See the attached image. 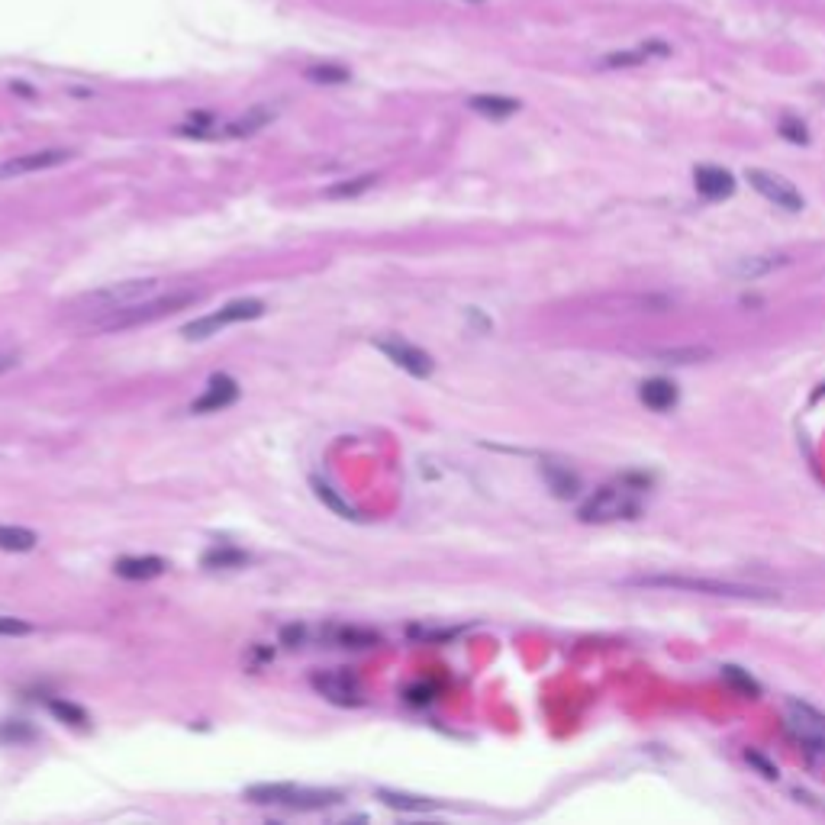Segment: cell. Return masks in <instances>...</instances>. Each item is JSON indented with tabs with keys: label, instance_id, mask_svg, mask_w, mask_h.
Instances as JSON below:
<instances>
[{
	"label": "cell",
	"instance_id": "1",
	"mask_svg": "<svg viewBox=\"0 0 825 825\" xmlns=\"http://www.w3.org/2000/svg\"><path fill=\"white\" fill-rule=\"evenodd\" d=\"M200 300L197 290H175L168 297H149V300H139V304L119 306V310H110L103 316H94L91 329L97 332H119V329H135V326H149L155 320H165L171 313L184 310V306H194Z\"/></svg>",
	"mask_w": 825,
	"mask_h": 825
},
{
	"label": "cell",
	"instance_id": "2",
	"mask_svg": "<svg viewBox=\"0 0 825 825\" xmlns=\"http://www.w3.org/2000/svg\"><path fill=\"white\" fill-rule=\"evenodd\" d=\"M632 587H661V590H690V593H707V597H735V600H774L777 590L755 587V584L716 581V577H683V574H641L629 577Z\"/></svg>",
	"mask_w": 825,
	"mask_h": 825
},
{
	"label": "cell",
	"instance_id": "3",
	"mask_svg": "<svg viewBox=\"0 0 825 825\" xmlns=\"http://www.w3.org/2000/svg\"><path fill=\"white\" fill-rule=\"evenodd\" d=\"M245 800L261 806H287V809H329L346 800L339 790H316V787H294V783H255L245 790Z\"/></svg>",
	"mask_w": 825,
	"mask_h": 825
},
{
	"label": "cell",
	"instance_id": "4",
	"mask_svg": "<svg viewBox=\"0 0 825 825\" xmlns=\"http://www.w3.org/2000/svg\"><path fill=\"white\" fill-rule=\"evenodd\" d=\"M632 478L616 480V484H607L600 487L587 503L581 506V519L584 522H613V519H632L639 516L641 510V484L632 487Z\"/></svg>",
	"mask_w": 825,
	"mask_h": 825
},
{
	"label": "cell",
	"instance_id": "5",
	"mask_svg": "<svg viewBox=\"0 0 825 825\" xmlns=\"http://www.w3.org/2000/svg\"><path fill=\"white\" fill-rule=\"evenodd\" d=\"M161 281L159 278H139V281H119V284H110L103 290H94L87 294L81 304L91 306L94 316H103L110 310H119V306L139 304V300H149V297L159 294Z\"/></svg>",
	"mask_w": 825,
	"mask_h": 825
},
{
	"label": "cell",
	"instance_id": "6",
	"mask_svg": "<svg viewBox=\"0 0 825 825\" xmlns=\"http://www.w3.org/2000/svg\"><path fill=\"white\" fill-rule=\"evenodd\" d=\"M258 316H265V304H261V300H233V304H226L223 310L210 313V316H200V320L187 323V326L181 329V336L184 339H210V336H219L226 326L258 320Z\"/></svg>",
	"mask_w": 825,
	"mask_h": 825
},
{
	"label": "cell",
	"instance_id": "7",
	"mask_svg": "<svg viewBox=\"0 0 825 825\" xmlns=\"http://www.w3.org/2000/svg\"><path fill=\"white\" fill-rule=\"evenodd\" d=\"M787 729L809 751L825 755V716L819 709L806 707V703H790L787 707Z\"/></svg>",
	"mask_w": 825,
	"mask_h": 825
},
{
	"label": "cell",
	"instance_id": "8",
	"mask_svg": "<svg viewBox=\"0 0 825 825\" xmlns=\"http://www.w3.org/2000/svg\"><path fill=\"white\" fill-rule=\"evenodd\" d=\"M748 184L755 187V191H758L764 200H771L774 207H780V210H787V213H800L803 210V194L790 184V181H783L780 175H771V171L751 168L748 171Z\"/></svg>",
	"mask_w": 825,
	"mask_h": 825
},
{
	"label": "cell",
	"instance_id": "9",
	"mask_svg": "<svg viewBox=\"0 0 825 825\" xmlns=\"http://www.w3.org/2000/svg\"><path fill=\"white\" fill-rule=\"evenodd\" d=\"M313 687H316V693H323L329 703H336V707H362V699H364L362 687H358V681H355L348 671L313 674Z\"/></svg>",
	"mask_w": 825,
	"mask_h": 825
},
{
	"label": "cell",
	"instance_id": "10",
	"mask_svg": "<svg viewBox=\"0 0 825 825\" xmlns=\"http://www.w3.org/2000/svg\"><path fill=\"white\" fill-rule=\"evenodd\" d=\"M378 346L380 355H388L390 362L396 364V368H404L406 374H412V378H429L432 374V358L422 348L410 346V342H404V339H380V342H374Z\"/></svg>",
	"mask_w": 825,
	"mask_h": 825
},
{
	"label": "cell",
	"instance_id": "11",
	"mask_svg": "<svg viewBox=\"0 0 825 825\" xmlns=\"http://www.w3.org/2000/svg\"><path fill=\"white\" fill-rule=\"evenodd\" d=\"M68 159H71V152H68V149H43V152L17 155V159H10V161H4V165H0V181H7V177L36 175V171L59 168V165H65Z\"/></svg>",
	"mask_w": 825,
	"mask_h": 825
},
{
	"label": "cell",
	"instance_id": "12",
	"mask_svg": "<svg viewBox=\"0 0 825 825\" xmlns=\"http://www.w3.org/2000/svg\"><path fill=\"white\" fill-rule=\"evenodd\" d=\"M239 400V384L229 374H213L207 380V390L191 404V412H219Z\"/></svg>",
	"mask_w": 825,
	"mask_h": 825
},
{
	"label": "cell",
	"instance_id": "13",
	"mask_svg": "<svg viewBox=\"0 0 825 825\" xmlns=\"http://www.w3.org/2000/svg\"><path fill=\"white\" fill-rule=\"evenodd\" d=\"M693 181H697V191L707 200H725L735 191V177L725 168H719V165H699L693 171Z\"/></svg>",
	"mask_w": 825,
	"mask_h": 825
},
{
	"label": "cell",
	"instance_id": "14",
	"mask_svg": "<svg viewBox=\"0 0 825 825\" xmlns=\"http://www.w3.org/2000/svg\"><path fill=\"white\" fill-rule=\"evenodd\" d=\"M665 55H671V45L661 43V39H649V43L635 45V49L613 52V55H607V59H603V68H632V65H645V61L665 59Z\"/></svg>",
	"mask_w": 825,
	"mask_h": 825
},
{
	"label": "cell",
	"instance_id": "15",
	"mask_svg": "<svg viewBox=\"0 0 825 825\" xmlns=\"http://www.w3.org/2000/svg\"><path fill=\"white\" fill-rule=\"evenodd\" d=\"M113 571H117L119 577H127V581H152V577H161V574L168 571V561H165V558H155V555L119 558L117 565H113Z\"/></svg>",
	"mask_w": 825,
	"mask_h": 825
},
{
	"label": "cell",
	"instance_id": "16",
	"mask_svg": "<svg viewBox=\"0 0 825 825\" xmlns=\"http://www.w3.org/2000/svg\"><path fill=\"white\" fill-rule=\"evenodd\" d=\"M274 119V110L268 107H255L249 110V113H242L239 119H233V123H226V127H219V139H245V135H255L258 129H265Z\"/></svg>",
	"mask_w": 825,
	"mask_h": 825
},
{
	"label": "cell",
	"instance_id": "17",
	"mask_svg": "<svg viewBox=\"0 0 825 825\" xmlns=\"http://www.w3.org/2000/svg\"><path fill=\"white\" fill-rule=\"evenodd\" d=\"M639 396H641V404L649 406V410L665 412V410H671V406L677 404V388H674L671 380H665V378H651V380H645V384L639 388Z\"/></svg>",
	"mask_w": 825,
	"mask_h": 825
},
{
	"label": "cell",
	"instance_id": "18",
	"mask_svg": "<svg viewBox=\"0 0 825 825\" xmlns=\"http://www.w3.org/2000/svg\"><path fill=\"white\" fill-rule=\"evenodd\" d=\"M542 478H545L548 490L561 500H571V497L581 494V480H577V474L568 471V468H561V464H542Z\"/></svg>",
	"mask_w": 825,
	"mask_h": 825
},
{
	"label": "cell",
	"instance_id": "19",
	"mask_svg": "<svg viewBox=\"0 0 825 825\" xmlns=\"http://www.w3.org/2000/svg\"><path fill=\"white\" fill-rule=\"evenodd\" d=\"M787 265V255H751V258H741L732 265V274L741 281H755L761 274H771V271L783 268Z\"/></svg>",
	"mask_w": 825,
	"mask_h": 825
},
{
	"label": "cell",
	"instance_id": "20",
	"mask_svg": "<svg viewBox=\"0 0 825 825\" xmlns=\"http://www.w3.org/2000/svg\"><path fill=\"white\" fill-rule=\"evenodd\" d=\"M468 107H471L474 113H480V117H487V119H506L519 110V101H513V97H500V94H478V97L468 101Z\"/></svg>",
	"mask_w": 825,
	"mask_h": 825
},
{
	"label": "cell",
	"instance_id": "21",
	"mask_svg": "<svg viewBox=\"0 0 825 825\" xmlns=\"http://www.w3.org/2000/svg\"><path fill=\"white\" fill-rule=\"evenodd\" d=\"M203 568H210V571H233V568H245L249 565V555H245L242 548H210L207 555L200 558Z\"/></svg>",
	"mask_w": 825,
	"mask_h": 825
},
{
	"label": "cell",
	"instance_id": "22",
	"mask_svg": "<svg viewBox=\"0 0 825 825\" xmlns=\"http://www.w3.org/2000/svg\"><path fill=\"white\" fill-rule=\"evenodd\" d=\"M304 75H306V81H313V85H326V87L348 85V81H352V71H348L346 65H339V61H320V65H310Z\"/></svg>",
	"mask_w": 825,
	"mask_h": 825
},
{
	"label": "cell",
	"instance_id": "23",
	"mask_svg": "<svg viewBox=\"0 0 825 825\" xmlns=\"http://www.w3.org/2000/svg\"><path fill=\"white\" fill-rule=\"evenodd\" d=\"M374 184H378V175H358L348 177V181H339V184H329L323 194L329 200H352V197H362L364 191H371Z\"/></svg>",
	"mask_w": 825,
	"mask_h": 825
},
{
	"label": "cell",
	"instance_id": "24",
	"mask_svg": "<svg viewBox=\"0 0 825 825\" xmlns=\"http://www.w3.org/2000/svg\"><path fill=\"white\" fill-rule=\"evenodd\" d=\"M310 487H313V494H316V500H320V503H326L336 516H342V519H362V516H358V510H355V506H348L346 500L339 497V490L329 487L326 480L313 478Z\"/></svg>",
	"mask_w": 825,
	"mask_h": 825
},
{
	"label": "cell",
	"instance_id": "25",
	"mask_svg": "<svg viewBox=\"0 0 825 825\" xmlns=\"http://www.w3.org/2000/svg\"><path fill=\"white\" fill-rule=\"evenodd\" d=\"M39 545V535L23 526H0V548L4 551H33Z\"/></svg>",
	"mask_w": 825,
	"mask_h": 825
},
{
	"label": "cell",
	"instance_id": "26",
	"mask_svg": "<svg viewBox=\"0 0 825 825\" xmlns=\"http://www.w3.org/2000/svg\"><path fill=\"white\" fill-rule=\"evenodd\" d=\"M378 800L390 809H404V813H429L436 803L426 796H412V793H396V790H378Z\"/></svg>",
	"mask_w": 825,
	"mask_h": 825
},
{
	"label": "cell",
	"instance_id": "27",
	"mask_svg": "<svg viewBox=\"0 0 825 825\" xmlns=\"http://www.w3.org/2000/svg\"><path fill=\"white\" fill-rule=\"evenodd\" d=\"M651 355L661 358V362H667V364H693V362H707V358H713V348L677 346V348H658V352H651Z\"/></svg>",
	"mask_w": 825,
	"mask_h": 825
},
{
	"label": "cell",
	"instance_id": "28",
	"mask_svg": "<svg viewBox=\"0 0 825 825\" xmlns=\"http://www.w3.org/2000/svg\"><path fill=\"white\" fill-rule=\"evenodd\" d=\"M332 635H336V641L342 645V649H371V645H378L380 641L378 632L355 629V625H348V629H336Z\"/></svg>",
	"mask_w": 825,
	"mask_h": 825
},
{
	"label": "cell",
	"instance_id": "29",
	"mask_svg": "<svg viewBox=\"0 0 825 825\" xmlns=\"http://www.w3.org/2000/svg\"><path fill=\"white\" fill-rule=\"evenodd\" d=\"M49 709H52V716L61 719V723H68V725H87L85 709L75 707V703H68V699H49Z\"/></svg>",
	"mask_w": 825,
	"mask_h": 825
},
{
	"label": "cell",
	"instance_id": "30",
	"mask_svg": "<svg viewBox=\"0 0 825 825\" xmlns=\"http://www.w3.org/2000/svg\"><path fill=\"white\" fill-rule=\"evenodd\" d=\"M723 677H725V681H729V683H732L735 690H741V693H745V697H758V693H761V687H758V683L751 681L748 674L741 671V667H735V665H725V667H723Z\"/></svg>",
	"mask_w": 825,
	"mask_h": 825
},
{
	"label": "cell",
	"instance_id": "31",
	"mask_svg": "<svg viewBox=\"0 0 825 825\" xmlns=\"http://www.w3.org/2000/svg\"><path fill=\"white\" fill-rule=\"evenodd\" d=\"M33 632V625L26 623V619H17V616H0V635H7V639H20V635H29Z\"/></svg>",
	"mask_w": 825,
	"mask_h": 825
},
{
	"label": "cell",
	"instance_id": "32",
	"mask_svg": "<svg viewBox=\"0 0 825 825\" xmlns=\"http://www.w3.org/2000/svg\"><path fill=\"white\" fill-rule=\"evenodd\" d=\"M780 135H783V139H790V143H800V145H806V143H809L806 127H803L800 119H793V117H783V123H780Z\"/></svg>",
	"mask_w": 825,
	"mask_h": 825
},
{
	"label": "cell",
	"instance_id": "33",
	"mask_svg": "<svg viewBox=\"0 0 825 825\" xmlns=\"http://www.w3.org/2000/svg\"><path fill=\"white\" fill-rule=\"evenodd\" d=\"M33 739V729L23 723H4L0 725V741H29Z\"/></svg>",
	"mask_w": 825,
	"mask_h": 825
},
{
	"label": "cell",
	"instance_id": "34",
	"mask_svg": "<svg viewBox=\"0 0 825 825\" xmlns=\"http://www.w3.org/2000/svg\"><path fill=\"white\" fill-rule=\"evenodd\" d=\"M304 635H306V629H304V625H287V629L281 632V641H284L287 649H297V645L304 641Z\"/></svg>",
	"mask_w": 825,
	"mask_h": 825
},
{
	"label": "cell",
	"instance_id": "35",
	"mask_svg": "<svg viewBox=\"0 0 825 825\" xmlns=\"http://www.w3.org/2000/svg\"><path fill=\"white\" fill-rule=\"evenodd\" d=\"M20 364V358L13 352H0V374H7V371H13Z\"/></svg>",
	"mask_w": 825,
	"mask_h": 825
},
{
	"label": "cell",
	"instance_id": "36",
	"mask_svg": "<svg viewBox=\"0 0 825 825\" xmlns=\"http://www.w3.org/2000/svg\"><path fill=\"white\" fill-rule=\"evenodd\" d=\"M468 4H480V0H468Z\"/></svg>",
	"mask_w": 825,
	"mask_h": 825
}]
</instances>
